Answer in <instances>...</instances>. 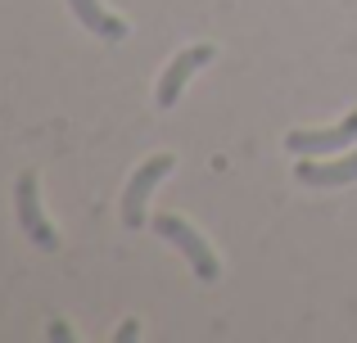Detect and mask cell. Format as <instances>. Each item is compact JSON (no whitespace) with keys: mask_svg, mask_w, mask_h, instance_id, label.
<instances>
[{"mask_svg":"<svg viewBox=\"0 0 357 343\" xmlns=\"http://www.w3.org/2000/svg\"><path fill=\"white\" fill-rule=\"evenodd\" d=\"M154 235H163L167 244H176V248H181V253H185V262H190V271L199 276L204 285L222 276L218 253L208 248V239H204L199 230L190 226V221H181V217H154Z\"/></svg>","mask_w":357,"mask_h":343,"instance_id":"6da1fadb","label":"cell"},{"mask_svg":"<svg viewBox=\"0 0 357 343\" xmlns=\"http://www.w3.org/2000/svg\"><path fill=\"white\" fill-rule=\"evenodd\" d=\"M349 145H357V109L335 127H321V131H289L285 136V150L298 154V159H331V154L349 150Z\"/></svg>","mask_w":357,"mask_h":343,"instance_id":"277c9868","label":"cell"},{"mask_svg":"<svg viewBox=\"0 0 357 343\" xmlns=\"http://www.w3.org/2000/svg\"><path fill=\"white\" fill-rule=\"evenodd\" d=\"M176 168L172 154H154V159H145L136 172H131L127 190H122V221H127L131 230L145 226V212H149V194L158 190V181H163L167 172Z\"/></svg>","mask_w":357,"mask_h":343,"instance_id":"7a4b0ae2","label":"cell"},{"mask_svg":"<svg viewBox=\"0 0 357 343\" xmlns=\"http://www.w3.org/2000/svg\"><path fill=\"white\" fill-rule=\"evenodd\" d=\"M14 208H18V226H23V235L32 239L41 253H54L59 248V230L45 221L41 212V190H36V172H23L14 185Z\"/></svg>","mask_w":357,"mask_h":343,"instance_id":"3957f363","label":"cell"},{"mask_svg":"<svg viewBox=\"0 0 357 343\" xmlns=\"http://www.w3.org/2000/svg\"><path fill=\"white\" fill-rule=\"evenodd\" d=\"M294 176H298L303 185H317V190L349 185V181H357V150H349L344 159H298Z\"/></svg>","mask_w":357,"mask_h":343,"instance_id":"8992f818","label":"cell"},{"mask_svg":"<svg viewBox=\"0 0 357 343\" xmlns=\"http://www.w3.org/2000/svg\"><path fill=\"white\" fill-rule=\"evenodd\" d=\"M213 45H190V50H181L172 63L163 68V77H158V90H154V99H158V109H172L176 99H181V90H185V81L195 77V72L204 68V63H213Z\"/></svg>","mask_w":357,"mask_h":343,"instance_id":"5b68a950","label":"cell"},{"mask_svg":"<svg viewBox=\"0 0 357 343\" xmlns=\"http://www.w3.org/2000/svg\"><path fill=\"white\" fill-rule=\"evenodd\" d=\"M68 9H73V18H77L86 32H96L100 41H122V36L131 32L127 23H122L118 14H109L100 0H68Z\"/></svg>","mask_w":357,"mask_h":343,"instance_id":"52a82bcc","label":"cell"}]
</instances>
